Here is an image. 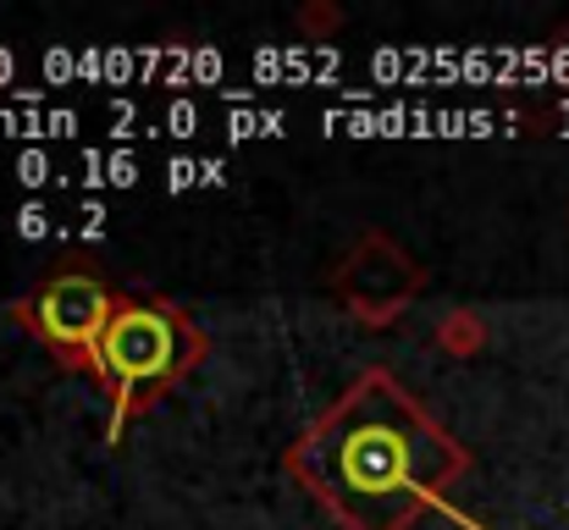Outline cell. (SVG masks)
I'll use <instances>...</instances> for the list:
<instances>
[{
	"label": "cell",
	"mask_w": 569,
	"mask_h": 530,
	"mask_svg": "<svg viewBox=\"0 0 569 530\" xmlns=\"http://www.w3.org/2000/svg\"><path fill=\"white\" fill-rule=\"evenodd\" d=\"M288 470L343 530H415L470 470V453L392 370H366L338 409L288 448Z\"/></svg>",
	"instance_id": "6da1fadb"
},
{
	"label": "cell",
	"mask_w": 569,
	"mask_h": 530,
	"mask_svg": "<svg viewBox=\"0 0 569 530\" xmlns=\"http://www.w3.org/2000/svg\"><path fill=\"white\" fill-rule=\"evenodd\" d=\"M204 359V332L167 299H122L100 349H94V376L111 392V420L106 442H122L128 420L144 414L172 381H183Z\"/></svg>",
	"instance_id": "7a4b0ae2"
},
{
	"label": "cell",
	"mask_w": 569,
	"mask_h": 530,
	"mask_svg": "<svg viewBox=\"0 0 569 530\" xmlns=\"http://www.w3.org/2000/svg\"><path fill=\"white\" fill-rule=\"evenodd\" d=\"M117 304H122V293H111V282H100L94 271H56L11 316L61 364H83L89 370L111 316H117Z\"/></svg>",
	"instance_id": "3957f363"
},
{
	"label": "cell",
	"mask_w": 569,
	"mask_h": 530,
	"mask_svg": "<svg viewBox=\"0 0 569 530\" xmlns=\"http://www.w3.org/2000/svg\"><path fill=\"white\" fill-rule=\"evenodd\" d=\"M420 288H426V271H420L392 238H381V232L360 238L355 254H349L343 271H338V299H343L349 316L366 321V327L398 321Z\"/></svg>",
	"instance_id": "277c9868"
},
{
	"label": "cell",
	"mask_w": 569,
	"mask_h": 530,
	"mask_svg": "<svg viewBox=\"0 0 569 530\" xmlns=\"http://www.w3.org/2000/svg\"><path fill=\"white\" fill-rule=\"evenodd\" d=\"M437 343H442L448 353H476L481 343H487V327H481L476 310H453V316L437 321Z\"/></svg>",
	"instance_id": "5b68a950"
},
{
	"label": "cell",
	"mask_w": 569,
	"mask_h": 530,
	"mask_svg": "<svg viewBox=\"0 0 569 530\" xmlns=\"http://www.w3.org/2000/svg\"><path fill=\"white\" fill-rule=\"evenodd\" d=\"M338 22H343L338 6H305V11H299V28H305V33H332Z\"/></svg>",
	"instance_id": "8992f818"
},
{
	"label": "cell",
	"mask_w": 569,
	"mask_h": 530,
	"mask_svg": "<svg viewBox=\"0 0 569 530\" xmlns=\"http://www.w3.org/2000/svg\"><path fill=\"white\" fill-rule=\"evenodd\" d=\"M22 232H28V238H39V232H44V210H39V204H28V210H22Z\"/></svg>",
	"instance_id": "52a82bcc"
}]
</instances>
